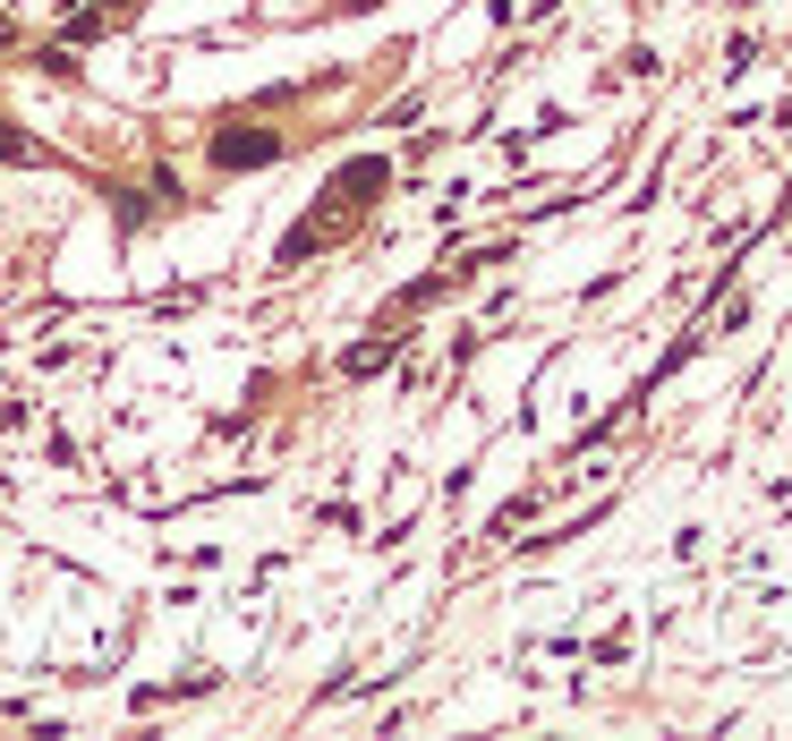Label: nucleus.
Wrapping results in <instances>:
<instances>
[{"label":"nucleus","mask_w":792,"mask_h":741,"mask_svg":"<svg viewBox=\"0 0 792 741\" xmlns=\"http://www.w3.org/2000/svg\"><path fill=\"white\" fill-rule=\"evenodd\" d=\"M273 154H282V137H264V128H231V137H214V163H222V170L273 163Z\"/></svg>","instance_id":"1"},{"label":"nucleus","mask_w":792,"mask_h":741,"mask_svg":"<svg viewBox=\"0 0 792 741\" xmlns=\"http://www.w3.org/2000/svg\"><path fill=\"white\" fill-rule=\"evenodd\" d=\"M0 163H35V145H26L18 128H0Z\"/></svg>","instance_id":"2"}]
</instances>
